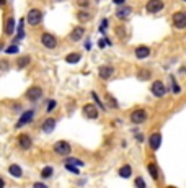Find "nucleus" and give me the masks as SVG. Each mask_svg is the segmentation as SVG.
Here are the masks:
<instances>
[{
  "label": "nucleus",
  "instance_id": "obj_1",
  "mask_svg": "<svg viewBox=\"0 0 186 188\" xmlns=\"http://www.w3.org/2000/svg\"><path fill=\"white\" fill-rule=\"evenodd\" d=\"M41 20H42V12L39 8H31L30 12H28V15H26V21H28V25H31V26H36L41 23Z\"/></svg>",
  "mask_w": 186,
  "mask_h": 188
},
{
  "label": "nucleus",
  "instance_id": "obj_36",
  "mask_svg": "<svg viewBox=\"0 0 186 188\" xmlns=\"http://www.w3.org/2000/svg\"><path fill=\"white\" fill-rule=\"evenodd\" d=\"M91 97H93V100H95V102H96V103H98L100 106H101V108H105V106H103V103H101V102H100V98H98V95H96V93H95V92H91Z\"/></svg>",
  "mask_w": 186,
  "mask_h": 188
},
{
  "label": "nucleus",
  "instance_id": "obj_23",
  "mask_svg": "<svg viewBox=\"0 0 186 188\" xmlns=\"http://www.w3.org/2000/svg\"><path fill=\"white\" fill-rule=\"evenodd\" d=\"M147 170H149L150 175H152L154 180L159 178V169H157V165H155V164H149V165H147Z\"/></svg>",
  "mask_w": 186,
  "mask_h": 188
},
{
  "label": "nucleus",
  "instance_id": "obj_21",
  "mask_svg": "<svg viewBox=\"0 0 186 188\" xmlns=\"http://www.w3.org/2000/svg\"><path fill=\"white\" fill-rule=\"evenodd\" d=\"M131 173H132L131 165H123V167L119 169V175L123 177V178H129V177H131Z\"/></svg>",
  "mask_w": 186,
  "mask_h": 188
},
{
  "label": "nucleus",
  "instance_id": "obj_29",
  "mask_svg": "<svg viewBox=\"0 0 186 188\" xmlns=\"http://www.w3.org/2000/svg\"><path fill=\"white\" fill-rule=\"evenodd\" d=\"M18 51H20V49H18V46H15V44H12V46H8V48L5 49L7 54H17Z\"/></svg>",
  "mask_w": 186,
  "mask_h": 188
},
{
  "label": "nucleus",
  "instance_id": "obj_39",
  "mask_svg": "<svg viewBox=\"0 0 186 188\" xmlns=\"http://www.w3.org/2000/svg\"><path fill=\"white\" fill-rule=\"evenodd\" d=\"M113 2H114V3H118V5H123L126 0H113Z\"/></svg>",
  "mask_w": 186,
  "mask_h": 188
},
{
  "label": "nucleus",
  "instance_id": "obj_13",
  "mask_svg": "<svg viewBox=\"0 0 186 188\" xmlns=\"http://www.w3.org/2000/svg\"><path fill=\"white\" fill-rule=\"evenodd\" d=\"M83 34H85V28L83 26H77L72 30V33H70V39L72 41H80L83 38Z\"/></svg>",
  "mask_w": 186,
  "mask_h": 188
},
{
  "label": "nucleus",
  "instance_id": "obj_17",
  "mask_svg": "<svg viewBox=\"0 0 186 188\" xmlns=\"http://www.w3.org/2000/svg\"><path fill=\"white\" fill-rule=\"evenodd\" d=\"M8 172H10V175L15 177V178H20L21 175H23V170H21V167H20V165H17V164H12L10 167H8Z\"/></svg>",
  "mask_w": 186,
  "mask_h": 188
},
{
  "label": "nucleus",
  "instance_id": "obj_40",
  "mask_svg": "<svg viewBox=\"0 0 186 188\" xmlns=\"http://www.w3.org/2000/svg\"><path fill=\"white\" fill-rule=\"evenodd\" d=\"M3 186H5V182H3V178L0 177V188H3Z\"/></svg>",
  "mask_w": 186,
  "mask_h": 188
},
{
  "label": "nucleus",
  "instance_id": "obj_32",
  "mask_svg": "<svg viewBox=\"0 0 186 188\" xmlns=\"http://www.w3.org/2000/svg\"><path fill=\"white\" fill-rule=\"evenodd\" d=\"M56 100H49V103H47V113H51L52 110H54V108H56Z\"/></svg>",
  "mask_w": 186,
  "mask_h": 188
},
{
  "label": "nucleus",
  "instance_id": "obj_24",
  "mask_svg": "<svg viewBox=\"0 0 186 188\" xmlns=\"http://www.w3.org/2000/svg\"><path fill=\"white\" fill-rule=\"evenodd\" d=\"M129 13H131V8H129V7H121V8L116 12V17H118V18H126L127 15H129Z\"/></svg>",
  "mask_w": 186,
  "mask_h": 188
},
{
  "label": "nucleus",
  "instance_id": "obj_2",
  "mask_svg": "<svg viewBox=\"0 0 186 188\" xmlns=\"http://www.w3.org/2000/svg\"><path fill=\"white\" fill-rule=\"evenodd\" d=\"M54 152L56 154H59V155H69L70 152H72V147H70V144L66 142V141H59V142H56L54 144Z\"/></svg>",
  "mask_w": 186,
  "mask_h": 188
},
{
  "label": "nucleus",
  "instance_id": "obj_20",
  "mask_svg": "<svg viewBox=\"0 0 186 188\" xmlns=\"http://www.w3.org/2000/svg\"><path fill=\"white\" fill-rule=\"evenodd\" d=\"M30 62H31V57L30 56H23V57H20V59L17 61V66H18V69H23L26 66H30Z\"/></svg>",
  "mask_w": 186,
  "mask_h": 188
},
{
  "label": "nucleus",
  "instance_id": "obj_3",
  "mask_svg": "<svg viewBox=\"0 0 186 188\" xmlns=\"http://www.w3.org/2000/svg\"><path fill=\"white\" fill-rule=\"evenodd\" d=\"M171 21H173V26L178 28V30H183L186 28V13L184 12H176L171 17Z\"/></svg>",
  "mask_w": 186,
  "mask_h": 188
},
{
  "label": "nucleus",
  "instance_id": "obj_6",
  "mask_svg": "<svg viewBox=\"0 0 186 188\" xmlns=\"http://www.w3.org/2000/svg\"><path fill=\"white\" fill-rule=\"evenodd\" d=\"M25 97H26V100H30V102H38V100L42 97V90L39 89V87H30V89L26 90V93H25Z\"/></svg>",
  "mask_w": 186,
  "mask_h": 188
},
{
  "label": "nucleus",
  "instance_id": "obj_34",
  "mask_svg": "<svg viewBox=\"0 0 186 188\" xmlns=\"http://www.w3.org/2000/svg\"><path fill=\"white\" fill-rule=\"evenodd\" d=\"M88 0H77V5L78 7H85V8H87V7H88Z\"/></svg>",
  "mask_w": 186,
  "mask_h": 188
},
{
  "label": "nucleus",
  "instance_id": "obj_28",
  "mask_svg": "<svg viewBox=\"0 0 186 188\" xmlns=\"http://www.w3.org/2000/svg\"><path fill=\"white\" fill-rule=\"evenodd\" d=\"M139 79L140 80H147V79H150V70H139Z\"/></svg>",
  "mask_w": 186,
  "mask_h": 188
},
{
  "label": "nucleus",
  "instance_id": "obj_18",
  "mask_svg": "<svg viewBox=\"0 0 186 188\" xmlns=\"http://www.w3.org/2000/svg\"><path fill=\"white\" fill-rule=\"evenodd\" d=\"M54 126H56V119L54 118H47L44 123H42V131H44V133H51L52 131V129H54Z\"/></svg>",
  "mask_w": 186,
  "mask_h": 188
},
{
  "label": "nucleus",
  "instance_id": "obj_42",
  "mask_svg": "<svg viewBox=\"0 0 186 188\" xmlns=\"http://www.w3.org/2000/svg\"><path fill=\"white\" fill-rule=\"evenodd\" d=\"M2 49H3V44H2V43H0V51H2Z\"/></svg>",
  "mask_w": 186,
  "mask_h": 188
},
{
  "label": "nucleus",
  "instance_id": "obj_5",
  "mask_svg": "<svg viewBox=\"0 0 186 188\" xmlns=\"http://www.w3.org/2000/svg\"><path fill=\"white\" fill-rule=\"evenodd\" d=\"M41 43H42V46L47 48V49H54V48L57 46L56 36L51 34V33H42V34H41Z\"/></svg>",
  "mask_w": 186,
  "mask_h": 188
},
{
  "label": "nucleus",
  "instance_id": "obj_30",
  "mask_svg": "<svg viewBox=\"0 0 186 188\" xmlns=\"http://www.w3.org/2000/svg\"><path fill=\"white\" fill-rule=\"evenodd\" d=\"M171 92H173V93H180V92H181L180 85H178V84L173 80V79H171Z\"/></svg>",
  "mask_w": 186,
  "mask_h": 188
},
{
  "label": "nucleus",
  "instance_id": "obj_15",
  "mask_svg": "<svg viewBox=\"0 0 186 188\" xmlns=\"http://www.w3.org/2000/svg\"><path fill=\"white\" fill-rule=\"evenodd\" d=\"M149 54H150V48L149 46L135 48V57H137V59H145V57H149Z\"/></svg>",
  "mask_w": 186,
  "mask_h": 188
},
{
  "label": "nucleus",
  "instance_id": "obj_10",
  "mask_svg": "<svg viewBox=\"0 0 186 188\" xmlns=\"http://www.w3.org/2000/svg\"><path fill=\"white\" fill-rule=\"evenodd\" d=\"M33 116H34V111H33V110H28V111H25L23 114H21V118L18 119V123H17V128H21L23 124H28V123H31Z\"/></svg>",
  "mask_w": 186,
  "mask_h": 188
},
{
  "label": "nucleus",
  "instance_id": "obj_26",
  "mask_svg": "<svg viewBox=\"0 0 186 188\" xmlns=\"http://www.w3.org/2000/svg\"><path fill=\"white\" fill-rule=\"evenodd\" d=\"M106 102H108V105H110L111 108H118V106H119V105H118V102L114 100V97H111L110 93L106 95Z\"/></svg>",
  "mask_w": 186,
  "mask_h": 188
},
{
  "label": "nucleus",
  "instance_id": "obj_4",
  "mask_svg": "<svg viewBox=\"0 0 186 188\" xmlns=\"http://www.w3.org/2000/svg\"><path fill=\"white\" fill-rule=\"evenodd\" d=\"M163 7H165L163 0H149L145 3V10L149 13H159V12L163 10Z\"/></svg>",
  "mask_w": 186,
  "mask_h": 188
},
{
  "label": "nucleus",
  "instance_id": "obj_7",
  "mask_svg": "<svg viewBox=\"0 0 186 188\" xmlns=\"http://www.w3.org/2000/svg\"><path fill=\"white\" fill-rule=\"evenodd\" d=\"M150 90H152V93L155 97H163L167 93V87H165V84H163L162 80H155L152 84V87H150Z\"/></svg>",
  "mask_w": 186,
  "mask_h": 188
},
{
  "label": "nucleus",
  "instance_id": "obj_41",
  "mask_svg": "<svg viewBox=\"0 0 186 188\" xmlns=\"http://www.w3.org/2000/svg\"><path fill=\"white\" fill-rule=\"evenodd\" d=\"M5 5V0H0V7H3Z\"/></svg>",
  "mask_w": 186,
  "mask_h": 188
},
{
  "label": "nucleus",
  "instance_id": "obj_37",
  "mask_svg": "<svg viewBox=\"0 0 186 188\" xmlns=\"http://www.w3.org/2000/svg\"><path fill=\"white\" fill-rule=\"evenodd\" d=\"M33 188H47V186H46L44 183H39V182H38V183H34V185H33Z\"/></svg>",
  "mask_w": 186,
  "mask_h": 188
},
{
  "label": "nucleus",
  "instance_id": "obj_11",
  "mask_svg": "<svg viewBox=\"0 0 186 188\" xmlns=\"http://www.w3.org/2000/svg\"><path fill=\"white\" fill-rule=\"evenodd\" d=\"M149 144H150V147H152L154 150H157L160 147V144H162V134L160 133H154L149 137Z\"/></svg>",
  "mask_w": 186,
  "mask_h": 188
},
{
  "label": "nucleus",
  "instance_id": "obj_19",
  "mask_svg": "<svg viewBox=\"0 0 186 188\" xmlns=\"http://www.w3.org/2000/svg\"><path fill=\"white\" fill-rule=\"evenodd\" d=\"M80 59H82V56L78 54V53H70V54H67V57H66V62H69V64H77Z\"/></svg>",
  "mask_w": 186,
  "mask_h": 188
},
{
  "label": "nucleus",
  "instance_id": "obj_8",
  "mask_svg": "<svg viewBox=\"0 0 186 188\" xmlns=\"http://www.w3.org/2000/svg\"><path fill=\"white\" fill-rule=\"evenodd\" d=\"M147 119V113L145 110H134L131 113V121L134 124H140V123H144Z\"/></svg>",
  "mask_w": 186,
  "mask_h": 188
},
{
  "label": "nucleus",
  "instance_id": "obj_31",
  "mask_svg": "<svg viewBox=\"0 0 186 188\" xmlns=\"http://www.w3.org/2000/svg\"><path fill=\"white\" fill-rule=\"evenodd\" d=\"M135 186H137V188H145V182L140 177H137V178H135Z\"/></svg>",
  "mask_w": 186,
  "mask_h": 188
},
{
  "label": "nucleus",
  "instance_id": "obj_9",
  "mask_svg": "<svg viewBox=\"0 0 186 188\" xmlns=\"http://www.w3.org/2000/svg\"><path fill=\"white\" fill-rule=\"evenodd\" d=\"M82 111H83L85 116L90 118V119H96V118H98V108L93 105V103H87V105L83 106Z\"/></svg>",
  "mask_w": 186,
  "mask_h": 188
},
{
  "label": "nucleus",
  "instance_id": "obj_27",
  "mask_svg": "<svg viewBox=\"0 0 186 188\" xmlns=\"http://www.w3.org/2000/svg\"><path fill=\"white\" fill-rule=\"evenodd\" d=\"M66 164H70V165H78V167H83V162L82 160H78V159H74V157H70L66 160Z\"/></svg>",
  "mask_w": 186,
  "mask_h": 188
},
{
  "label": "nucleus",
  "instance_id": "obj_33",
  "mask_svg": "<svg viewBox=\"0 0 186 188\" xmlns=\"http://www.w3.org/2000/svg\"><path fill=\"white\" fill-rule=\"evenodd\" d=\"M66 169H67L69 172H72V173H78V169H75L74 165H70V164H66Z\"/></svg>",
  "mask_w": 186,
  "mask_h": 188
},
{
  "label": "nucleus",
  "instance_id": "obj_35",
  "mask_svg": "<svg viewBox=\"0 0 186 188\" xmlns=\"http://www.w3.org/2000/svg\"><path fill=\"white\" fill-rule=\"evenodd\" d=\"M7 69H8V62H7L5 59L0 61V70H7Z\"/></svg>",
  "mask_w": 186,
  "mask_h": 188
},
{
  "label": "nucleus",
  "instance_id": "obj_12",
  "mask_svg": "<svg viewBox=\"0 0 186 188\" xmlns=\"http://www.w3.org/2000/svg\"><path fill=\"white\" fill-rule=\"evenodd\" d=\"M113 74H114V69L111 66H101V67H100V70H98V75L101 77L103 80H108Z\"/></svg>",
  "mask_w": 186,
  "mask_h": 188
},
{
  "label": "nucleus",
  "instance_id": "obj_25",
  "mask_svg": "<svg viewBox=\"0 0 186 188\" xmlns=\"http://www.w3.org/2000/svg\"><path fill=\"white\" fill-rule=\"evenodd\" d=\"M52 172H54L52 167H44V169L41 170V177H42V178H49V177L52 175Z\"/></svg>",
  "mask_w": 186,
  "mask_h": 188
},
{
  "label": "nucleus",
  "instance_id": "obj_38",
  "mask_svg": "<svg viewBox=\"0 0 186 188\" xmlns=\"http://www.w3.org/2000/svg\"><path fill=\"white\" fill-rule=\"evenodd\" d=\"M106 25H108V20H103V21H101V30H105Z\"/></svg>",
  "mask_w": 186,
  "mask_h": 188
},
{
  "label": "nucleus",
  "instance_id": "obj_14",
  "mask_svg": "<svg viewBox=\"0 0 186 188\" xmlns=\"http://www.w3.org/2000/svg\"><path fill=\"white\" fill-rule=\"evenodd\" d=\"M18 144L21 149H30L31 147V137L28 134H20L18 136Z\"/></svg>",
  "mask_w": 186,
  "mask_h": 188
},
{
  "label": "nucleus",
  "instance_id": "obj_22",
  "mask_svg": "<svg viewBox=\"0 0 186 188\" xmlns=\"http://www.w3.org/2000/svg\"><path fill=\"white\" fill-rule=\"evenodd\" d=\"M77 18H78V21H80V23H85V21H88L90 18H91V15L88 12H85V10H80L77 13Z\"/></svg>",
  "mask_w": 186,
  "mask_h": 188
},
{
  "label": "nucleus",
  "instance_id": "obj_43",
  "mask_svg": "<svg viewBox=\"0 0 186 188\" xmlns=\"http://www.w3.org/2000/svg\"><path fill=\"white\" fill-rule=\"evenodd\" d=\"M167 188H175V186H167Z\"/></svg>",
  "mask_w": 186,
  "mask_h": 188
},
{
  "label": "nucleus",
  "instance_id": "obj_16",
  "mask_svg": "<svg viewBox=\"0 0 186 188\" xmlns=\"http://www.w3.org/2000/svg\"><path fill=\"white\" fill-rule=\"evenodd\" d=\"M5 33L8 36H12L13 33H15V18H13V17L7 18V21H5Z\"/></svg>",
  "mask_w": 186,
  "mask_h": 188
}]
</instances>
